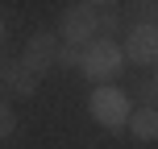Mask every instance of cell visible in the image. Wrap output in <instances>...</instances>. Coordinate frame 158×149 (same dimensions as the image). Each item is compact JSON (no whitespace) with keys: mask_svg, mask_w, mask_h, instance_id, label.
Masks as SVG:
<instances>
[{"mask_svg":"<svg viewBox=\"0 0 158 149\" xmlns=\"http://www.w3.org/2000/svg\"><path fill=\"white\" fill-rule=\"evenodd\" d=\"M121 62H125V54H121V46L112 37H100V41H87L83 50H79V71L92 79L96 87H104L112 75L121 71Z\"/></svg>","mask_w":158,"mask_h":149,"instance_id":"1","label":"cell"},{"mask_svg":"<svg viewBox=\"0 0 158 149\" xmlns=\"http://www.w3.org/2000/svg\"><path fill=\"white\" fill-rule=\"evenodd\" d=\"M87 112H92L96 124H104V128H121V124H129V112H133V104H129V95L121 91V87L104 83V87H96V91H92Z\"/></svg>","mask_w":158,"mask_h":149,"instance_id":"2","label":"cell"},{"mask_svg":"<svg viewBox=\"0 0 158 149\" xmlns=\"http://www.w3.org/2000/svg\"><path fill=\"white\" fill-rule=\"evenodd\" d=\"M100 25H96V4H71L63 13V25H58V46H71V50H83L87 41H96Z\"/></svg>","mask_w":158,"mask_h":149,"instance_id":"3","label":"cell"},{"mask_svg":"<svg viewBox=\"0 0 158 149\" xmlns=\"http://www.w3.org/2000/svg\"><path fill=\"white\" fill-rule=\"evenodd\" d=\"M54 58H58V37H54L50 29H38L29 41H25V54L17 58V62H21L29 75H38V79H42V75H50Z\"/></svg>","mask_w":158,"mask_h":149,"instance_id":"4","label":"cell"},{"mask_svg":"<svg viewBox=\"0 0 158 149\" xmlns=\"http://www.w3.org/2000/svg\"><path fill=\"white\" fill-rule=\"evenodd\" d=\"M121 54L133 66H154V58H158V29H154V21L133 25V29L125 33V50H121Z\"/></svg>","mask_w":158,"mask_h":149,"instance_id":"5","label":"cell"},{"mask_svg":"<svg viewBox=\"0 0 158 149\" xmlns=\"http://www.w3.org/2000/svg\"><path fill=\"white\" fill-rule=\"evenodd\" d=\"M129 124H133V137H137V141H154V137H158V112H150V108L129 112Z\"/></svg>","mask_w":158,"mask_h":149,"instance_id":"6","label":"cell"},{"mask_svg":"<svg viewBox=\"0 0 158 149\" xmlns=\"http://www.w3.org/2000/svg\"><path fill=\"white\" fill-rule=\"evenodd\" d=\"M4 79H8V87H13L17 95H33V91H38V83H42V79L29 75L21 62H8V75H4Z\"/></svg>","mask_w":158,"mask_h":149,"instance_id":"7","label":"cell"},{"mask_svg":"<svg viewBox=\"0 0 158 149\" xmlns=\"http://www.w3.org/2000/svg\"><path fill=\"white\" fill-rule=\"evenodd\" d=\"M13 128H17L13 108H8V104H0V141H8V137H13Z\"/></svg>","mask_w":158,"mask_h":149,"instance_id":"8","label":"cell"},{"mask_svg":"<svg viewBox=\"0 0 158 149\" xmlns=\"http://www.w3.org/2000/svg\"><path fill=\"white\" fill-rule=\"evenodd\" d=\"M54 66H79V50H71V46H58Z\"/></svg>","mask_w":158,"mask_h":149,"instance_id":"9","label":"cell"},{"mask_svg":"<svg viewBox=\"0 0 158 149\" xmlns=\"http://www.w3.org/2000/svg\"><path fill=\"white\" fill-rule=\"evenodd\" d=\"M154 100H158V83H154V79H146V83H142V104H146L150 112H154Z\"/></svg>","mask_w":158,"mask_h":149,"instance_id":"10","label":"cell"}]
</instances>
